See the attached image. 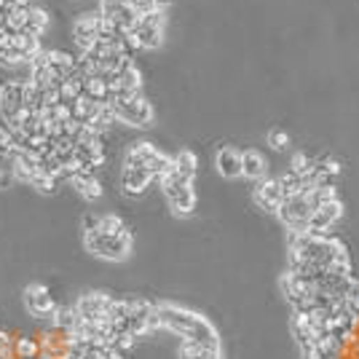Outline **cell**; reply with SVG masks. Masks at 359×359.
<instances>
[{
	"label": "cell",
	"instance_id": "obj_1",
	"mask_svg": "<svg viewBox=\"0 0 359 359\" xmlns=\"http://www.w3.org/2000/svg\"><path fill=\"white\" fill-rule=\"evenodd\" d=\"M153 330H167L180 341L193 343H220L217 327L206 319L204 314L190 311L177 303H155L153 308Z\"/></svg>",
	"mask_w": 359,
	"mask_h": 359
},
{
	"label": "cell",
	"instance_id": "obj_2",
	"mask_svg": "<svg viewBox=\"0 0 359 359\" xmlns=\"http://www.w3.org/2000/svg\"><path fill=\"white\" fill-rule=\"evenodd\" d=\"M132 244L135 236L126 234V236H110L102 231H84V247L86 252H91L100 260H110V263H121L132 255Z\"/></svg>",
	"mask_w": 359,
	"mask_h": 359
},
{
	"label": "cell",
	"instance_id": "obj_3",
	"mask_svg": "<svg viewBox=\"0 0 359 359\" xmlns=\"http://www.w3.org/2000/svg\"><path fill=\"white\" fill-rule=\"evenodd\" d=\"M123 167L132 169H145L155 177V183L171 169V155L161 153L153 142H132L123 155Z\"/></svg>",
	"mask_w": 359,
	"mask_h": 359
},
{
	"label": "cell",
	"instance_id": "obj_4",
	"mask_svg": "<svg viewBox=\"0 0 359 359\" xmlns=\"http://www.w3.org/2000/svg\"><path fill=\"white\" fill-rule=\"evenodd\" d=\"M158 185H161L167 201H169L171 215H177V217H190L193 215V209H196V190H193L190 180L180 177L174 169H169L158 180Z\"/></svg>",
	"mask_w": 359,
	"mask_h": 359
},
{
	"label": "cell",
	"instance_id": "obj_5",
	"mask_svg": "<svg viewBox=\"0 0 359 359\" xmlns=\"http://www.w3.org/2000/svg\"><path fill=\"white\" fill-rule=\"evenodd\" d=\"M113 107V113H116V119L121 123H126V126H135V129H151L155 121V110L153 105L148 102L145 97H132V100H113V102H107Z\"/></svg>",
	"mask_w": 359,
	"mask_h": 359
},
{
	"label": "cell",
	"instance_id": "obj_6",
	"mask_svg": "<svg viewBox=\"0 0 359 359\" xmlns=\"http://www.w3.org/2000/svg\"><path fill=\"white\" fill-rule=\"evenodd\" d=\"M22 300H24V308L33 314L35 319H52L56 316V300H54L52 290L46 287V284H40V282H33V284H27L24 287V295H22Z\"/></svg>",
	"mask_w": 359,
	"mask_h": 359
},
{
	"label": "cell",
	"instance_id": "obj_7",
	"mask_svg": "<svg viewBox=\"0 0 359 359\" xmlns=\"http://www.w3.org/2000/svg\"><path fill=\"white\" fill-rule=\"evenodd\" d=\"M276 215H279V220L287 225V231H308V222H311V215H314V206L308 201V193L287 199L284 204L279 206Z\"/></svg>",
	"mask_w": 359,
	"mask_h": 359
},
{
	"label": "cell",
	"instance_id": "obj_8",
	"mask_svg": "<svg viewBox=\"0 0 359 359\" xmlns=\"http://www.w3.org/2000/svg\"><path fill=\"white\" fill-rule=\"evenodd\" d=\"M164 8H155L151 14H145V17H139V27L135 30V38L139 40V49L142 52H153L161 46V40H164Z\"/></svg>",
	"mask_w": 359,
	"mask_h": 359
},
{
	"label": "cell",
	"instance_id": "obj_9",
	"mask_svg": "<svg viewBox=\"0 0 359 359\" xmlns=\"http://www.w3.org/2000/svg\"><path fill=\"white\" fill-rule=\"evenodd\" d=\"M110 306H113V295L102 290H94V292H84L78 298V314L84 322H107V314H110Z\"/></svg>",
	"mask_w": 359,
	"mask_h": 359
},
{
	"label": "cell",
	"instance_id": "obj_10",
	"mask_svg": "<svg viewBox=\"0 0 359 359\" xmlns=\"http://www.w3.org/2000/svg\"><path fill=\"white\" fill-rule=\"evenodd\" d=\"M72 40L78 46V52H91L100 40V14H84L72 24Z\"/></svg>",
	"mask_w": 359,
	"mask_h": 359
},
{
	"label": "cell",
	"instance_id": "obj_11",
	"mask_svg": "<svg viewBox=\"0 0 359 359\" xmlns=\"http://www.w3.org/2000/svg\"><path fill=\"white\" fill-rule=\"evenodd\" d=\"M343 217V204L341 199L338 201H330V204H322L314 209L311 215V222H308V231L311 234H322V236H330V231L335 228V222Z\"/></svg>",
	"mask_w": 359,
	"mask_h": 359
},
{
	"label": "cell",
	"instance_id": "obj_12",
	"mask_svg": "<svg viewBox=\"0 0 359 359\" xmlns=\"http://www.w3.org/2000/svg\"><path fill=\"white\" fill-rule=\"evenodd\" d=\"M252 199H255V204L263 209V212H279V206L284 204V193H282V185H279V177L276 180H260L252 190Z\"/></svg>",
	"mask_w": 359,
	"mask_h": 359
},
{
	"label": "cell",
	"instance_id": "obj_13",
	"mask_svg": "<svg viewBox=\"0 0 359 359\" xmlns=\"http://www.w3.org/2000/svg\"><path fill=\"white\" fill-rule=\"evenodd\" d=\"M119 183H121V190H123L129 199H137V196H142L145 190L153 185L155 177L151 174V171H145V169H132V167H123V169H121Z\"/></svg>",
	"mask_w": 359,
	"mask_h": 359
},
{
	"label": "cell",
	"instance_id": "obj_14",
	"mask_svg": "<svg viewBox=\"0 0 359 359\" xmlns=\"http://www.w3.org/2000/svg\"><path fill=\"white\" fill-rule=\"evenodd\" d=\"M215 167H217V171H220L225 180H236V177H241V151H236V148H231V145H222L220 151H217V155H215Z\"/></svg>",
	"mask_w": 359,
	"mask_h": 359
},
{
	"label": "cell",
	"instance_id": "obj_15",
	"mask_svg": "<svg viewBox=\"0 0 359 359\" xmlns=\"http://www.w3.org/2000/svg\"><path fill=\"white\" fill-rule=\"evenodd\" d=\"M180 359H222V343H193L183 341L177 349Z\"/></svg>",
	"mask_w": 359,
	"mask_h": 359
},
{
	"label": "cell",
	"instance_id": "obj_16",
	"mask_svg": "<svg viewBox=\"0 0 359 359\" xmlns=\"http://www.w3.org/2000/svg\"><path fill=\"white\" fill-rule=\"evenodd\" d=\"M241 169H244L241 177H247L252 183H260L268 174V161H266V155L260 153V151H244L241 153Z\"/></svg>",
	"mask_w": 359,
	"mask_h": 359
},
{
	"label": "cell",
	"instance_id": "obj_17",
	"mask_svg": "<svg viewBox=\"0 0 359 359\" xmlns=\"http://www.w3.org/2000/svg\"><path fill=\"white\" fill-rule=\"evenodd\" d=\"M72 188L81 193V199L86 201H97L102 196V183L94 177V171H78L72 180Z\"/></svg>",
	"mask_w": 359,
	"mask_h": 359
},
{
	"label": "cell",
	"instance_id": "obj_18",
	"mask_svg": "<svg viewBox=\"0 0 359 359\" xmlns=\"http://www.w3.org/2000/svg\"><path fill=\"white\" fill-rule=\"evenodd\" d=\"M292 169L298 177H303L306 180L308 188H314V177H316V167H319V158H311L308 153H295L292 155Z\"/></svg>",
	"mask_w": 359,
	"mask_h": 359
},
{
	"label": "cell",
	"instance_id": "obj_19",
	"mask_svg": "<svg viewBox=\"0 0 359 359\" xmlns=\"http://www.w3.org/2000/svg\"><path fill=\"white\" fill-rule=\"evenodd\" d=\"M81 322H84V319H81V314H78L75 306H59L56 316H54V327H56L62 335H72Z\"/></svg>",
	"mask_w": 359,
	"mask_h": 359
},
{
	"label": "cell",
	"instance_id": "obj_20",
	"mask_svg": "<svg viewBox=\"0 0 359 359\" xmlns=\"http://www.w3.org/2000/svg\"><path fill=\"white\" fill-rule=\"evenodd\" d=\"M171 169L177 171L180 177H185L193 183V177H196V171H199V158L193 151H180V153L171 155Z\"/></svg>",
	"mask_w": 359,
	"mask_h": 359
},
{
	"label": "cell",
	"instance_id": "obj_21",
	"mask_svg": "<svg viewBox=\"0 0 359 359\" xmlns=\"http://www.w3.org/2000/svg\"><path fill=\"white\" fill-rule=\"evenodd\" d=\"M338 174H341V164L335 158H319L316 177H314V188H319V185H335Z\"/></svg>",
	"mask_w": 359,
	"mask_h": 359
},
{
	"label": "cell",
	"instance_id": "obj_22",
	"mask_svg": "<svg viewBox=\"0 0 359 359\" xmlns=\"http://www.w3.org/2000/svg\"><path fill=\"white\" fill-rule=\"evenodd\" d=\"M49 14L43 11V8H38V6H33L30 8V14H27V22H24V30H22V35H35V38H40V35L46 33V27H49Z\"/></svg>",
	"mask_w": 359,
	"mask_h": 359
},
{
	"label": "cell",
	"instance_id": "obj_23",
	"mask_svg": "<svg viewBox=\"0 0 359 359\" xmlns=\"http://www.w3.org/2000/svg\"><path fill=\"white\" fill-rule=\"evenodd\" d=\"M279 185H282V193H284V201H287V199H295V196H303V193L308 190L306 180H303V177H298L295 171L282 174V177H279Z\"/></svg>",
	"mask_w": 359,
	"mask_h": 359
},
{
	"label": "cell",
	"instance_id": "obj_24",
	"mask_svg": "<svg viewBox=\"0 0 359 359\" xmlns=\"http://www.w3.org/2000/svg\"><path fill=\"white\" fill-rule=\"evenodd\" d=\"M17 359H43V346L33 335L17 338Z\"/></svg>",
	"mask_w": 359,
	"mask_h": 359
},
{
	"label": "cell",
	"instance_id": "obj_25",
	"mask_svg": "<svg viewBox=\"0 0 359 359\" xmlns=\"http://www.w3.org/2000/svg\"><path fill=\"white\" fill-rule=\"evenodd\" d=\"M97 231L110 234V236H126V234H132V231H129V225L121 220L119 215H102V217H100V228H97Z\"/></svg>",
	"mask_w": 359,
	"mask_h": 359
},
{
	"label": "cell",
	"instance_id": "obj_26",
	"mask_svg": "<svg viewBox=\"0 0 359 359\" xmlns=\"http://www.w3.org/2000/svg\"><path fill=\"white\" fill-rule=\"evenodd\" d=\"M30 188H38L40 193H54V190L59 188V180L56 177H52V174H43V171H38L33 177V183H30Z\"/></svg>",
	"mask_w": 359,
	"mask_h": 359
},
{
	"label": "cell",
	"instance_id": "obj_27",
	"mask_svg": "<svg viewBox=\"0 0 359 359\" xmlns=\"http://www.w3.org/2000/svg\"><path fill=\"white\" fill-rule=\"evenodd\" d=\"M123 3H126V0H100V11H97V14L102 19H107V22H116L121 8H123Z\"/></svg>",
	"mask_w": 359,
	"mask_h": 359
},
{
	"label": "cell",
	"instance_id": "obj_28",
	"mask_svg": "<svg viewBox=\"0 0 359 359\" xmlns=\"http://www.w3.org/2000/svg\"><path fill=\"white\" fill-rule=\"evenodd\" d=\"M268 142H271V148H274V151H284V148L290 145V137H287V132L274 129V132H268Z\"/></svg>",
	"mask_w": 359,
	"mask_h": 359
},
{
	"label": "cell",
	"instance_id": "obj_29",
	"mask_svg": "<svg viewBox=\"0 0 359 359\" xmlns=\"http://www.w3.org/2000/svg\"><path fill=\"white\" fill-rule=\"evenodd\" d=\"M126 6H129V8H135L139 17H145V14H151V11L158 8V6H155V0H126Z\"/></svg>",
	"mask_w": 359,
	"mask_h": 359
},
{
	"label": "cell",
	"instance_id": "obj_30",
	"mask_svg": "<svg viewBox=\"0 0 359 359\" xmlns=\"http://www.w3.org/2000/svg\"><path fill=\"white\" fill-rule=\"evenodd\" d=\"M105 359H135L132 351H123V349H116V346H105Z\"/></svg>",
	"mask_w": 359,
	"mask_h": 359
},
{
	"label": "cell",
	"instance_id": "obj_31",
	"mask_svg": "<svg viewBox=\"0 0 359 359\" xmlns=\"http://www.w3.org/2000/svg\"><path fill=\"white\" fill-rule=\"evenodd\" d=\"M100 217H102V215H86L84 231H97V228H100Z\"/></svg>",
	"mask_w": 359,
	"mask_h": 359
},
{
	"label": "cell",
	"instance_id": "obj_32",
	"mask_svg": "<svg viewBox=\"0 0 359 359\" xmlns=\"http://www.w3.org/2000/svg\"><path fill=\"white\" fill-rule=\"evenodd\" d=\"M171 0H155V6H158V8H164V6H169Z\"/></svg>",
	"mask_w": 359,
	"mask_h": 359
},
{
	"label": "cell",
	"instance_id": "obj_33",
	"mask_svg": "<svg viewBox=\"0 0 359 359\" xmlns=\"http://www.w3.org/2000/svg\"><path fill=\"white\" fill-rule=\"evenodd\" d=\"M354 359H359V346H357V354H354Z\"/></svg>",
	"mask_w": 359,
	"mask_h": 359
}]
</instances>
